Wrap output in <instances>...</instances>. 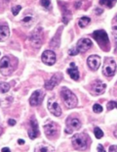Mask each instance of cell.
Returning <instances> with one entry per match:
<instances>
[{
	"label": "cell",
	"mask_w": 117,
	"mask_h": 152,
	"mask_svg": "<svg viewBox=\"0 0 117 152\" xmlns=\"http://www.w3.org/2000/svg\"><path fill=\"white\" fill-rule=\"evenodd\" d=\"M18 60L13 56H3L0 61V72L3 76H9L17 67Z\"/></svg>",
	"instance_id": "cell-1"
},
{
	"label": "cell",
	"mask_w": 117,
	"mask_h": 152,
	"mask_svg": "<svg viewBox=\"0 0 117 152\" xmlns=\"http://www.w3.org/2000/svg\"><path fill=\"white\" fill-rule=\"evenodd\" d=\"M71 142L76 150H86L91 143L90 137L85 132H79V134H75L71 137Z\"/></svg>",
	"instance_id": "cell-2"
},
{
	"label": "cell",
	"mask_w": 117,
	"mask_h": 152,
	"mask_svg": "<svg viewBox=\"0 0 117 152\" xmlns=\"http://www.w3.org/2000/svg\"><path fill=\"white\" fill-rule=\"evenodd\" d=\"M94 39H95L99 46L102 48L103 51H109L110 50V41L108 34H106L105 30H97L92 34Z\"/></svg>",
	"instance_id": "cell-3"
},
{
	"label": "cell",
	"mask_w": 117,
	"mask_h": 152,
	"mask_svg": "<svg viewBox=\"0 0 117 152\" xmlns=\"http://www.w3.org/2000/svg\"><path fill=\"white\" fill-rule=\"evenodd\" d=\"M61 96L64 100V105L67 108H74L76 107L78 99L76 97V95L71 91L70 89H68L67 87H63L61 89Z\"/></svg>",
	"instance_id": "cell-4"
},
{
	"label": "cell",
	"mask_w": 117,
	"mask_h": 152,
	"mask_svg": "<svg viewBox=\"0 0 117 152\" xmlns=\"http://www.w3.org/2000/svg\"><path fill=\"white\" fill-rule=\"evenodd\" d=\"M28 39L33 47L40 48L42 43H43V28L41 27H37L29 35Z\"/></svg>",
	"instance_id": "cell-5"
},
{
	"label": "cell",
	"mask_w": 117,
	"mask_h": 152,
	"mask_svg": "<svg viewBox=\"0 0 117 152\" xmlns=\"http://www.w3.org/2000/svg\"><path fill=\"white\" fill-rule=\"evenodd\" d=\"M117 70V64L113 58L106 57L103 66V73L105 77H113Z\"/></svg>",
	"instance_id": "cell-6"
},
{
	"label": "cell",
	"mask_w": 117,
	"mask_h": 152,
	"mask_svg": "<svg viewBox=\"0 0 117 152\" xmlns=\"http://www.w3.org/2000/svg\"><path fill=\"white\" fill-rule=\"evenodd\" d=\"M81 127H82V124H81V121L78 118H74V117H68L66 121V134H71L72 132L75 131H79Z\"/></svg>",
	"instance_id": "cell-7"
},
{
	"label": "cell",
	"mask_w": 117,
	"mask_h": 152,
	"mask_svg": "<svg viewBox=\"0 0 117 152\" xmlns=\"http://www.w3.org/2000/svg\"><path fill=\"white\" fill-rule=\"evenodd\" d=\"M43 129H44L45 134H46L48 137H54L58 135V126L57 123L51 121V120H49L46 124L43 126Z\"/></svg>",
	"instance_id": "cell-8"
},
{
	"label": "cell",
	"mask_w": 117,
	"mask_h": 152,
	"mask_svg": "<svg viewBox=\"0 0 117 152\" xmlns=\"http://www.w3.org/2000/svg\"><path fill=\"white\" fill-rule=\"evenodd\" d=\"M39 134H40V132H39L37 120L35 119L34 116H31L28 125V137L30 140H34V138L39 137Z\"/></svg>",
	"instance_id": "cell-9"
},
{
	"label": "cell",
	"mask_w": 117,
	"mask_h": 152,
	"mask_svg": "<svg viewBox=\"0 0 117 152\" xmlns=\"http://www.w3.org/2000/svg\"><path fill=\"white\" fill-rule=\"evenodd\" d=\"M63 80V74L61 73H56L55 75L51 77L50 80H48L45 82L44 86L47 90H52L55 86H57L58 83H61V80Z\"/></svg>",
	"instance_id": "cell-10"
},
{
	"label": "cell",
	"mask_w": 117,
	"mask_h": 152,
	"mask_svg": "<svg viewBox=\"0 0 117 152\" xmlns=\"http://www.w3.org/2000/svg\"><path fill=\"white\" fill-rule=\"evenodd\" d=\"M92 45H93V42L90 38L84 37V38H81V39L78 40V42L75 46V49L77 50L78 53H84L89 50L90 48L92 47Z\"/></svg>",
	"instance_id": "cell-11"
},
{
	"label": "cell",
	"mask_w": 117,
	"mask_h": 152,
	"mask_svg": "<svg viewBox=\"0 0 117 152\" xmlns=\"http://www.w3.org/2000/svg\"><path fill=\"white\" fill-rule=\"evenodd\" d=\"M45 97V92L44 90L39 89V90H35V91L32 93L30 98H29V104L31 106H38L40 105L43 99Z\"/></svg>",
	"instance_id": "cell-12"
},
{
	"label": "cell",
	"mask_w": 117,
	"mask_h": 152,
	"mask_svg": "<svg viewBox=\"0 0 117 152\" xmlns=\"http://www.w3.org/2000/svg\"><path fill=\"white\" fill-rule=\"evenodd\" d=\"M41 60L45 65L47 66H53L55 63H56L57 57L56 54H55L54 51L52 50H45L43 53H42L41 56Z\"/></svg>",
	"instance_id": "cell-13"
},
{
	"label": "cell",
	"mask_w": 117,
	"mask_h": 152,
	"mask_svg": "<svg viewBox=\"0 0 117 152\" xmlns=\"http://www.w3.org/2000/svg\"><path fill=\"white\" fill-rule=\"evenodd\" d=\"M48 110L51 112V114L55 115L56 117L61 116V108L54 97H51L48 100Z\"/></svg>",
	"instance_id": "cell-14"
},
{
	"label": "cell",
	"mask_w": 117,
	"mask_h": 152,
	"mask_svg": "<svg viewBox=\"0 0 117 152\" xmlns=\"http://www.w3.org/2000/svg\"><path fill=\"white\" fill-rule=\"evenodd\" d=\"M106 88L105 83H102V80H97L95 82L92 83V86H91V90H92V93L94 95H100L105 92V90Z\"/></svg>",
	"instance_id": "cell-15"
},
{
	"label": "cell",
	"mask_w": 117,
	"mask_h": 152,
	"mask_svg": "<svg viewBox=\"0 0 117 152\" xmlns=\"http://www.w3.org/2000/svg\"><path fill=\"white\" fill-rule=\"evenodd\" d=\"M87 65L91 70L97 71L100 66V57L98 55H91L87 59Z\"/></svg>",
	"instance_id": "cell-16"
},
{
	"label": "cell",
	"mask_w": 117,
	"mask_h": 152,
	"mask_svg": "<svg viewBox=\"0 0 117 152\" xmlns=\"http://www.w3.org/2000/svg\"><path fill=\"white\" fill-rule=\"evenodd\" d=\"M67 74L69 75V77L72 79L73 80H78L80 79V74H79V70L76 67L75 63L71 62L69 68L67 69Z\"/></svg>",
	"instance_id": "cell-17"
},
{
	"label": "cell",
	"mask_w": 117,
	"mask_h": 152,
	"mask_svg": "<svg viewBox=\"0 0 117 152\" xmlns=\"http://www.w3.org/2000/svg\"><path fill=\"white\" fill-rule=\"evenodd\" d=\"M22 25L25 27H30V26L35 22V15L32 12L25 13V15L22 19Z\"/></svg>",
	"instance_id": "cell-18"
},
{
	"label": "cell",
	"mask_w": 117,
	"mask_h": 152,
	"mask_svg": "<svg viewBox=\"0 0 117 152\" xmlns=\"http://www.w3.org/2000/svg\"><path fill=\"white\" fill-rule=\"evenodd\" d=\"M10 35V30L8 26L2 25L0 27V41H4L9 37Z\"/></svg>",
	"instance_id": "cell-19"
},
{
	"label": "cell",
	"mask_w": 117,
	"mask_h": 152,
	"mask_svg": "<svg viewBox=\"0 0 117 152\" xmlns=\"http://www.w3.org/2000/svg\"><path fill=\"white\" fill-rule=\"evenodd\" d=\"M90 22H91V19L89 17L84 16V17H81L79 20H78V26H79L80 28H86L87 26L90 24Z\"/></svg>",
	"instance_id": "cell-20"
},
{
	"label": "cell",
	"mask_w": 117,
	"mask_h": 152,
	"mask_svg": "<svg viewBox=\"0 0 117 152\" xmlns=\"http://www.w3.org/2000/svg\"><path fill=\"white\" fill-rule=\"evenodd\" d=\"M35 151L36 152H50V151H55L54 148H51V146H48V145H40L35 148Z\"/></svg>",
	"instance_id": "cell-21"
},
{
	"label": "cell",
	"mask_w": 117,
	"mask_h": 152,
	"mask_svg": "<svg viewBox=\"0 0 117 152\" xmlns=\"http://www.w3.org/2000/svg\"><path fill=\"white\" fill-rule=\"evenodd\" d=\"M100 5H102V6H105V7L107 8H109V9H111L113 6H115L116 4V1L115 0H113V1H105V0H103V1H100Z\"/></svg>",
	"instance_id": "cell-22"
},
{
	"label": "cell",
	"mask_w": 117,
	"mask_h": 152,
	"mask_svg": "<svg viewBox=\"0 0 117 152\" xmlns=\"http://www.w3.org/2000/svg\"><path fill=\"white\" fill-rule=\"evenodd\" d=\"M94 134H95V137L98 140H100V138H102L103 137V132L102 131V129H100L99 127H96L94 129Z\"/></svg>",
	"instance_id": "cell-23"
},
{
	"label": "cell",
	"mask_w": 117,
	"mask_h": 152,
	"mask_svg": "<svg viewBox=\"0 0 117 152\" xmlns=\"http://www.w3.org/2000/svg\"><path fill=\"white\" fill-rule=\"evenodd\" d=\"M0 89H1V92L2 93L8 92L9 89H10L9 83H1V85H0Z\"/></svg>",
	"instance_id": "cell-24"
},
{
	"label": "cell",
	"mask_w": 117,
	"mask_h": 152,
	"mask_svg": "<svg viewBox=\"0 0 117 152\" xmlns=\"http://www.w3.org/2000/svg\"><path fill=\"white\" fill-rule=\"evenodd\" d=\"M21 10H22V6H21V5H16V6H13L12 9H11L12 14L14 15V16H17Z\"/></svg>",
	"instance_id": "cell-25"
},
{
	"label": "cell",
	"mask_w": 117,
	"mask_h": 152,
	"mask_svg": "<svg viewBox=\"0 0 117 152\" xmlns=\"http://www.w3.org/2000/svg\"><path fill=\"white\" fill-rule=\"evenodd\" d=\"M106 107H107V110L108 111H111L112 109H117V102L116 101H109L107 102L106 104Z\"/></svg>",
	"instance_id": "cell-26"
},
{
	"label": "cell",
	"mask_w": 117,
	"mask_h": 152,
	"mask_svg": "<svg viewBox=\"0 0 117 152\" xmlns=\"http://www.w3.org/2000/svg\"><path fill=\"white\" fill-rule=\"evenodd\" d=\"M103 106L100 105V104H98V103H96V104H94L93 105V111L95 112V113H102L103 112Z\"/></svg>",
	"instance_id": "cell-27"
},
{
	"label": "cell",
	"mask_w": 117,
	"mask_h": 152,
	"mask_svg": "<svg viewBox=\"0 0 117 152\" xmlns=\"http://www.w3.org/2000/svg\"><path fill=\"white\" fill-rule=\"evenodd\" d=\"M40 4H41V6H43L45 9H47V10H51V9H52L50 0H47V1H41Z\"/></svg>",
	"instance_id": "cell-28"
},
{
	"label": "cell",
	"mask_w": 117,
	"mask_h": 152,
	"mask_svg": "<svg viewBox=\"0 0 117 152\" xmlns=\"http://www.w3.org/2000/svg\"><path fill=\"white\" fill-rule=\"evenodd\" d=\"M112 34H113V37H114V39L115 41H117V27H113L112 28Z\"/></svg>",
	"instance_id": "cell-29"
},
{
	"label": "cell",
	"mask_w": 117,
	"mask_h": 152,
	"mask_svg": "<svg viewBox=\"0 0 117 152\" xmlns=\"http://www.w3.org/2000/svg\"><path fill=\"white\" fill-rule=\"evenodd\" d=\"M108 150L110 152H117V145H111Z\"/></svg>",
	"instance_id": "cell-30"
},
{
	"label": "cell",
	"mask_w": 117,
	"mask_h": 152,
	"mask_svg": "<svg viewBox=\"0 0 117 152\" xmlns=\"http://www.w3.org/2000/svg\"><path fill=\"white\" fill-rule=\"evenodd\" d=\"M8 124H9V126H11V127H13V126H15V125H16V120L9 119V120H8Z\"/></svg>",
	"instance_id": "cell-31"
},
{
	"label": "cell",
	"mask_w": 117,
	"mask_h": 152,
	"mask_svg": "<svg viewBox=\"0 0 117 152\" xmlns=\"http://www.w3.org/2000/svg\"><path fill=\"white\" fill-rule=\"evenodd\" d=\"M98 151H103V152H105V148H103V146L102 144H99L98 145Z\"/></svg>",
	"instance_id": "cell-32"
},
{
	"label": "cell",
	"mask_w": 117,
	"mask_h": 152,
	"mask_svg": "<svg viewBox=\"0 0 117 152\" xmlns=\"http://www.w3.org/2000/svg\"><path fill=\"white\" fill-rule=\"evenodd\" d=\"M95 12L97 13V15H100V14H102V13L103 12V9L98 8V9H96V10H95Z\"/></svg>",
	"instance_id": "cell-33"
},
{
	"label": "cell",
	"mask_w": 117,
	"mask_h": 152,
	"mask_svg": "<svg viewBox=\"0 0 117 152\" xmlns=\"http://www.w3.org/2000/svg\"><path fill=\"white\" fill-rule=\"evenodd\" d=\"M113 134H114V137L117 138V126H116V128H115V130H114V132H113Z\"/></svg>",
	"instance_id": "cell-34"
},
{
	"label": "cell",
	"mask_w": 117,
	"mask_h": 152,
	"mask_svg": "<svg viewBox=\"0 0 117 152\" xmlns=\"http://www.w3.org/2000/svg\"><path fill=\"white\" fill-rule=\"evenodd\" d=\"M18 142H19L20 144H25V140H19Z\"/></svg>",
	"instance_id": "cell-35"
},
{
	"label": "cell",
	"mask_w": 117,
	"mask_h": 152,
	"mask_svg": "<svg viewBox=\"0 0 117 152\" xmlns=\"http://www.w3.org/2000/svg\"><path fill=\"white\" fill-rule=\"evenodd\" d=\"M2 151H10V149L7 147H5V148H2Z\"/></svg>",
	"instance_id": "cell-36"
},
{
	"label": "cell",
	"mask_w": 117,
	"mask_h": 152,
	"mask_svg": "<svg viewBox=\"0 0 117 152\" xmlns=\"http://www.w3.org/2000/svg\"><path fill=\"white\" fill-rule=\"evenodd\" d=\"M113 22H116L117 23V15L114 17V19H113Z\"/></svg>",
	"instance_id": "cell-37"
}]
</instances>
